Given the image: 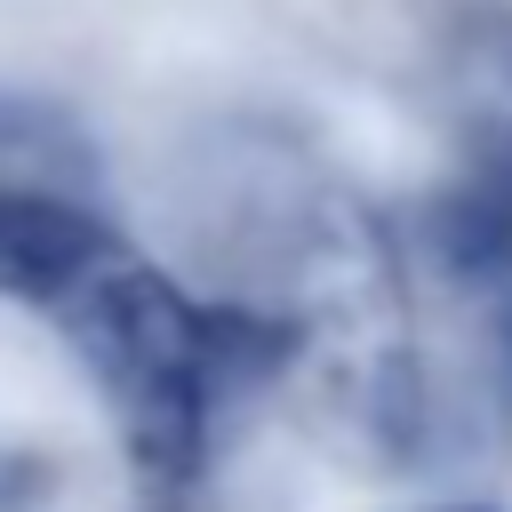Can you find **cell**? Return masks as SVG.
<instances>
[{
	"label": "cell",
	"mask_w": 512,
	"mask_h": 512,
	"mask_svg": "<svg viewBox=\"0 0 512 512\" xmlns=\"http://www.w3.org/2000/svg\"><path fill=\"white\" fill-rule=\"evenodd\" d=\"M48 320L80 352L152 504H184V488L208 464L216 416L296 360V320L248 304H200L128 240L104 264H88L48 304Z\"/></svg>",
	"instance_id": "6da1fadb"
},
{
	"label": "cell",
	"mask_w": 512,
	"mask_h": 512,
	"mask_svg": "<svg viewBox=\"0 0 512 512\" xmlns=\"http://www.w3.org/2000/svg\"><path fill=\"white\" fill-rule=\"evenodd\" d=\"M120 248L88 128L32 88H0V296L56 304Z\"/></svg>",
	"instance_id": "7a4b0ae2"
},
{
	"label": "cell",
	"mask_w": 512,
	"mask_h": 512,
	"mask_svg": "<svg viewBox=\"0 0 512 512\" xmlns=\"http://www.w3.org/2000/svg\"><path fill=\"white\" fill-rule=\"evenodd\" d=\"M424 240L440 256V272L456 280H496L512 272V112H480L464 136V168L440 184Z\"/></svg>",
	"instance_id": "3957f363"
},
{
	"label": "cell",
	"mask_w": 512,
	"mask_h": 512,
	"mask_svg": "<svg viewBox=\"0 0 512 512\" xmlns=\"http://www.w3.org/2000/svg\"><path fill=\"white\" fill-rule=\"evenodd\" d=\"M488 288H496V360H504V376H512V272H496Z\"/></svg>",
	"instance_id": "277c9868"
},
{
	"label": "cell",
	"mask_w": 512,
	"mask_h": 512,
	"mask_svg": "<svg viewBox=\"0 0 512 512\" xmlns=\"http://www.w3.org/2000/svg\"><path fill=\"white\" fill-rule=\"evenodd\" d=\"M440 512H496V504H440Z\"/></svg>",
	"instance_id": "5b68a950"
},
{
	"label": "cell",
	"mask_w": 512,
	"mask_h": 512,
	"mask_svg": "<svg viewBox=\"0 0 512 512\" xmlns=\"http://www.w3.org/2000/svg\"><path fill=\"white\" fill-rule=\"evenodd\" d=\"M152 512H176V504H152Z\"/></svg>",
	"instance_id": "8992f818"
}]
</instances>
